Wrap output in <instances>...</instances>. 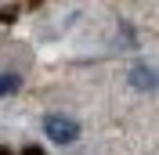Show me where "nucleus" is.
Segmentation results:
<instances>
[{"mask_svg":"<svg viewBox=\"0 0 159 155\" xmlns=\"http://www.w3.org/2000/svg\"><path fill=\"white\" fill-rule=\"evenodd\" d=\"M18 83H22V79L15 76V72H4V76H0V97H4V94H15Z\"/></svg>","mask_w":159,"mask_h":155,"instance_id":"3","label":"nucleus"},{"mask_svg":"<svg viewBox=\"0 0 159 155\" xmlns=\"http://www.w3.org/2000/svg\"><path fill=\"white\" fill-rule=\"evenodd\" d=\"M43 134H47L54 144H72V141L80 137V123H76V119H69V116H58V112H54V116L43 119Z\"/></svg>","mask_w":159,"mask_h":155,"instance_id":"1","label":"nucleus"},{"mask_svg":"<svg viewBox=\"0 0 159 155\" xmlns=\"http://www.w3.org/2000/svg\"><path fill=\"white\" fill-rule=\"evenodd\" d=\"M130 83H134L138 90H152V87H156V72H152V69H145V65H134Z\"/></svg>","mask_w":159,"mask_h":155,"instance_id":"2","label":"nucleus"}]
</instances>
